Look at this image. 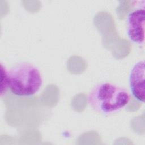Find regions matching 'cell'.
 Instances as JSON below:
<instances>
[{
    "label": "cell",
    "instance_id": "obj_1",
    "mask_svg": "<svg viewBox=\"0 0 145 145\" xmlns=\"http://www.w3.org/2000/svg\"><path fill=\"white\" fill-rule=\"evenodd\" d=\"M127 91L115 84L105 82L95 86L89 91L87 102L96 112L108 115L119 112L129 103Z\"/></svg>",
    "mask_w": 145,
    "mask_h": 145
},
{
    "label": "cell",
    "instance_id": "obj_2",
    "mask_svg": "<svg viewBox=\"0 0 145 145\" xmlns=\"http://www.w3.org/2000/svg\"><path fill=\"white\" fill-rule=\"evenodd\" d=\"M42 84L39 69L28 62L19 63L7 70V86L11 92L18 97H31L36 94Z\"/></svg>",
    "mask_w": 145,
    "mask_h": 145
},
{
    "label": "cell",
    "instance_id": "obj_3",
    "mask_svg": "<svg viewBox=\"0 0 145 145\" xmlns=\"http://www.w3.org/2000/svg\"><path fill=\"white\" fill-rule=\"evenodd\" d=\"M144 6L130 11L126 18V33L130 41L138 46L144 44Z\"/></svg>",
    "mask_w": 145,
    "mask_h": 145
},
{
    "label": "cell",
    "instance_id": "obj_4",
    "mask_svg": "<svg viewBox=\"0 0 145 145\" xmlns=\"http://www.w3.org/2000/svg\"><path fill=\"white\" fill-rule=\"evenodd\" d=\"M144 61H139L133 66L130 70L129 84L131 95L136 100L141 103L144 102Z\"/></svg>",
    "mask_w": 145,
    "mask_h": 145
},
{
    "label": "cell",
    "instance_id": "obj_5",
    "mask_svg": "<svg viewBox=\"0 0 145 145\" xmlns=\"http://www.w3.org/2000/svg\"><path fill=\"white\" fill-rule=\"evenodd\" d=\"M1 95H2L3 92H5L8 89L7 86V70L3 66L2 64L1 65Z\"/></svg>",
    "mask_w": 145,
    "mask_h": 145
}]
</instances>
